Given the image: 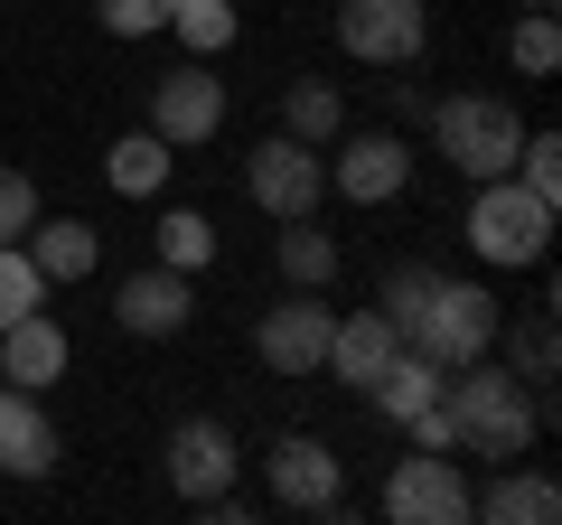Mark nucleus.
<instances>
[{"label":"nucleus","instance_id":"nucleus-1","mask_svg":"<svg viewBox=\"0 0 562 525\" xmlns=\"http://www.w3.org/2000/svg\"><path fill=\"white\" fill-rule=\"evenodd\" d=\"M384 320H394L403 347H422V357L441 366H469V357H497V291L487 282H450V272H422V262H403L394 282H384Z\"/></svg>","mask_w":562,"mask_h":525},{"label":"nucleus","instance_id":"nucleus-2","mask_svg":"<svg viewBox=\"0 0 562 525\" xmlns=\"http://www.w3.org/2000/svg\"><path fill=\"white\" fill-rule=\"evenodd\" d=\"M441 413H450V450H460V460H525L535 432H543V394L516 366H487V357L450 366Z\"/></svg>","mask_w":562,"mask_h":525},{"label":"nucleus","instance_id":"nucleus-3","mask_svg":"<svg viewBox=\"0 0 562 525\" xmlns=\"http://www.w3.org/2000/svg\"><path fill=\"white\" fill-rule=\"evenodd\" d=\"M431 142H441V160L479 188V179H506V169H516L525 113L506 94H441L431 103Z\"/></svg>","mask_w":562,"mask_h":525},{"label":"nucleus","instance_id":"nucleus-4","mask_svg":"<svg viewBox=\"0 0 562 525\" xmlns=\"http://www.w3.org/2000/svg\"><path fill=\"white\" fill-rule=\"evenodd\" d=\"M469 254L497 262V272H535L553 254V206L516 179H479V198H469Z\"/></svg>","mask_w":562,"mask_h":525},{"label":"nucleus","instance_id":"nucleus-5","mask_svg":"<svg viewBox=\"0 0 562 525\" xmlns=\"http://www.w3.org/2000/svg\"><path fill=\"white\" fill-rule=\"evenodd\" d=\"M262 479H272V506H291V516H338L347 506V460L319 432H281L262 450Z\"/></svg>","mask_w":562,"mask_h":525},{"label":"nucleus","instance_id":"nucleus-6","mask_svg":"<svg viewBox=\"0 0 562 525\" xmlns=\"http://www.w3.org/2000/svg\"><path fill=\"white\" fill-rule=\"evenodd\" d=\"M244 188H254V206L262 216H319V198H328V160L310 142H291V132H272V142H254V160H244Z\"/></svg>","mask_w":562,"mask_h":525},{"label":"nucleus","instance_id":"nucleus-7","mask_svg":"<svg viewBox=\"0 0 562 525\" xmlns=\"http://www.w3.org/2000/svg\"><path fill=\"white\" fill-rule=\"evenodd\" d=\"M384 516H394V525H469L460 450H413V460H394V479H384Z\"/></svg>","mask_w":562,"mask_h":525},{"label":"nucleus","instance_id":"nucleus-8","mask_svg":"<svg viewBox=\"0 0 562 525\" xmlns=\"http://www.w3.org/2000/svg\"><path fill=\"white\" fill-rule=\"evenodd\" d=\"M431 38V10L422 0H338V47L366 66H413Z\"/></svg>","mask_w":562,"mask_h":525},{"label":"nucleus","instance_id":"nucleus-9","mask_svg":"<svg viewBox=\"0 0 562 525\" xmlns=\"http://www.w3.org/2000/svg\"><path fill=\"white\" fill-rule=\"evenodd\" d=\"M150 132H160L169 150H198V142H216L225 132V85H216V66H169L160 85H150Z\"/></svg>","mask_w":562,"mask_h":525},{"label":"nucleus","instance_id":"nucleus-10","mask_svg":"<svg viewBox=\"0 0 562 525\" xmlns=\"http://www.w3.org/2000/svg\"><path fill=\"white\" fill-rule=\"evenodd\" d=\"M328 320H338V310H328L319 291H291L281 310H262L254 357L272 366V376H319V357H328Z\"/></svg>","mask_w":562,"mask_h":525},{"label":"nucleus","instance_id":"nucleus-11","mask_svg":"<svg viewBox=\"0 0 562 525\" xmlns=\"http://www.w3.org/2000/svg\"><path fill=\"white\" fill-rule=\"evenodd\" d=\"M328 188L357 198V206H394L403 188H413V150H403V132H357V142H338Z\"/></svg>","mask_w":562,"mask_h":525},{"label":"nucleus","instance_id":"nucleus-12","mask_svg":"<svg viewBox=\"0 0 562 525\" xmlns=\"http://www.w3.org/2000/svg\"><path fill=\"white\" fill-rule=\"evenodd\" d=\"M66 366H76V338H66V320L47 301L0 328V384H29V394H38V384H57Z\"/></svg>","mask_w":562,"mask_h":525},{"label":"nucleus","instance_id":"nucleus-13","mask_svg":"<svg viewBox=\"0 0 562 525\" xmlns=\"http://www.w3.org/2000/svg\"><path fill=\"white\" fill-rule=\"evenodd\" d=\"M235 432H225V423H179V432H169V488H179V498L188 506H216L225 498V488H235Z\"/></svg>","mask_w":562,"mask_h":525},{"label":"nucleus","instance_id":"nucleus-14","mask_svg":"<svg viewBox=\"0 0 562 525\" xmlns=\"http://www.w3.org/2000/svg\"><path fill=\"white\" fill-rule=\"evenodd\" d=\"M57 460H66V442L47 423V404L29 384H0V479H47Z\"/></svg>","mask_w":562,"mask_h":525},{"label":"nucleus","instance_id":"nucleus-15","mask_svg":"<svg viewBox=\"0 0 562 525\" xmlns=\"http://www.w3.org/2000/svg\"><path fill=\"white\" fill-rule=\"evenodd\" d=\"M469 516H487V525H553L562 488H553V469L497 460V488H469Z\"/></svg>","mask_w":562,"mask_h":525},{"label":"nucleus","instance_id":"nucleus-16","mask_svg":"<svg viewBox=\"0 0 562 525\" xmlns=\"http://www.w3.org/2000/svg\"><path fill=\"white\" fill-rule=\"evenodd\" d=\"M113 320L132 328V338H179L188 328V272H169V262L132 272V282L113 291Z\"/></svg>","mask_w":562,"mask_h":525},{"label":"nucleus","instance_id":"nucleus-17","mask_svg":"<svg viewBox=\"0 0 562 525\" xmlns=\"http://www.w3.org/2000/svg\"><path fill=\"white\" fill-rule=\"evenodd\" d=\"M394 347H403V338H394V320H384V310H357V320H328V357H319V376H338V384H375Z\"/></svg>","mask_w":562,"mask_h":525},{"label":"nucleus","instance_id":"nucleus-18","mask_svg":"<svg viewBox=\"0 0 562 525\" xmlns=\"http://www.w3.org/2000/svg\"><path fill=\"white\" fill-rule=\"evenodd\" d=\"M441 384H450V366H441V357H422V347H394V357H384V376L366 384V394H375L384 423H413V413L441 404Z\"/></svg>","mask_w":562,"mask_h":525},{"label":"nucleus","instance_id":"nucleus-19","mask_svg":"<svg viewBox=\"0 0 562 525\" xmlns=\"http://www.w3.org/2000/svg\"><path fill=\"white\" fill-rule=\"evenodd\" d=\"M20 254L29 262H38V282H85V272H94V262H103V235H94V225H85V216H57V225H29V235H20Z\"/></svg>","mask_w":562,"mask_h":525},{"label":"nucleus","instance_id":"nucleus-20","mask_svg":"<svg viewBox=\"0 0 562 525\" xmlns=\"http://www.w3.org/2000/svg\"><path fill=\"white\" fill-rule=\"evenodd\" d=\"M169 169H179V160H169L160 132H122V142L103 150V188H113V198H160Z\"/></svg>","mask_w":562,"mask_h":525},{"label":"nucleus","instance_id":"nucleus-21","mask_svg":"<svg viewBox=\"0 0 562 525\" xmlns=\"http://www.w3.org/2000/svg\"><path fill=\"white\" fill-rule=\"evenodd\" d=\"M272 262H281V282H291V291H328V282H338V244H328L310 216H281Z\"/></svg>","mask_w":562,"mask_h":525},{"label":"nucleus","instance_id":"nucleus-22","mask_svg":"<svg viewBox=\"0 0 562 525\" xmlns=\"http://www.w3.org/2000/svg\"><path fill=\"white\" fill-rule=\"evenodd\" d=\"M281 132H291V142H310V150H328V142L347 132V103H338V85L301 76L291 94H281Z\"/></svg>","mask_w":562,"mask_h":525},{"label":"nucleus","instance_id":"nucleus-23","mask_svg":"<svg viewBox=\"0 0 562 525\" xmlns=\"http://www.w3.org/2000/svg\"><path fill=\"white\" fill-rule=\"evenodd\" d=\"M169 38H179L188 57H225V47H235V0H179V10H169Z\"/></svg>","mask_w":562,"mask_h":525},{"label":"nucleus","instance_id":"nucleus-24","mask_svg":"<svg viewBox=\"0 0 562 525\" xmlns=\"http://www.w3.org/2000/svg\"><path fill=\"white\" fill-rule=\"evenodd\" d=\"M160 262L169 272H206V262H216V225H206L198 206H169L160 216Z\"/></svg>","mask_w":562,"mask_h":525},{"label":"nucleus","instance_id":"nucleus-25","mask_svg":"<svg viewBox=\"0 0 562 525\" xmlns=\"http://www.w3.org/2000/svg\"><path fill=\"white\" fill-rule=\"evenodd\" d=\"M506 57H516V76H553V66H562V29H553V10H525L516 38H506Z\"/></svg>","mask_w":562,"mask_h":525},{"label":"nucleus","instance_id":"nucleus-26","mask_svg":"<svg viewBox=\"0 0 562 525\" xmlns=\"http://www.w3.org/2000/svg\"><path fill=\"white\" fill-rule=\"evenodd\" d=\"M47 301V282H38V262L20 254V244H0V328L20 320V310H38Z\"/></svg>","mask_w":562,"mask_h":525},{"label":"nucleus","instance_id":"nucleus-27","mask_svg":"<svg viewBox=\"0 0 562 525\" xmlns=\"http://www.w3.org/2000/svg\"><path fill=\"white\" fill-rule=\"evenodd\" d=\"M516 376L535 384V394H543V384H553V301H543L535 320L516 328Z\"/></svg>","mask_w":562,"mask_h":525},{"label":"nucleus","instance_id":"nucleus-28","mask_svg":"<svg viewBox=\"0 0 562 525\" xmlns=\"http://www.w3.org/2000/svg\"><path fill=\"white\" fill-rule=\"evenodd\" d=\"M94 10H103V29H113V38H160L179 0H94Z\"/></svg>","mask_w":562,"mask_h":525},{"label":"nucleus","instance_id":"nucleus-29","mask_svg":"<svg viewBox=\"0 0 562 525\" xmlns=\"http://www.w3.org/2000/svg\"><path fill=\"white\" fill-rule=\"evenodd\" d=\"M38 225V179L29 169H0V244H20Z\"/></svg>","mask_w":562,"mask_h":525}]
</instances>
